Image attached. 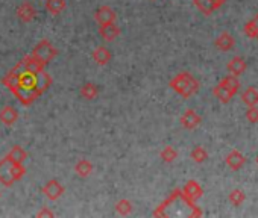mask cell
Wrapping results in <instances>:
<instances>
[{
	"label": "cell",
	"mask_w": 258,
	"mask_h": 218,
	"mask_svg": "<svg viewBox=\"0 0 258 218\" xmlns=\"http://www.w3.org/2000/svg\"><path fill=\"white\" fill-rule=\"evenodd\" d=\"M4 85L19 98L23 106L32 104L52 83V77L46 70L34 73L23 67L22 61L8 71V74L2 79Z\"/></svg>",
	"instance_id": "obj_1"
},
{
	"label": "cell",
	"mask_w": 258,
	"mask_h": 218,
	"mask_svg": "<svg viewBox=\"0 0 258 218\" xmlns=\"http://www.w3.org/2000/svg\"><path fill=\"white\" fill-rule=\"evenodd\" d=\"M169 86L176 92L179 94L181 97L184 98H188L191 97L193 94L198 92L199 89V82L198 79L190 74L188 71H182V73H178L170 82H169Z\"/></svg>",
	"instance_id": "obj_2"
},
{
	"label": "cell",
	"mask_w": 258,
	"mask_h": 218,
	"mask_svg": "<svg viewBox=\"0 0 258 218\" xmlns=\"http://www.w3.org/2000/svg\"><path fill=\"white\" fill-rule=\"evenodd\" d=\"M26 174V168L23 164L14 162L8 156L0 161V182L5 186H11L14 182L20 180Z\"/></svg>",
	"instance_id": "obj_3"
},
{
	"label": "cell",
	"mask_w": 258,
	"mask_h": 218,
	"mask_svg": "<svg viewBox=\"0 0 258 218\" xmlns=\"http://www.w3.org/2000/svg\"><path fill=\"white\" fill-rule=\"evenodd\" d=\"M38 62H41L44 67L53 59V58H56V55H58V49L50 43V41H47V40H41L35 47H34V50H32V53H31Z\"/></svg>",
	"instance_id": "obj_4"
},
{
	"label": "cell",
	"mask_w": 258,
	"mask_h": 218,
	"mask_svg": "<svg viewBox=\"0 0 258 218\" xmlns=\"http://www.w3.org/2000/svg\"><path fill=\"white\" fill-rule=\"evenodd\" d=\"M64 191H66V188H64V186L59 183V180H56V179H50V180L46 182L44 186L41 188V192H43L49 200H52V201L58 200V198L64 194Z\"/></svg>",
	"instance_id": "obj_5"
},
{
	"label": "cell",
	"mask_w": 258,
	"mask_h": 218,
	"mask_svg": "<svg viewBox=\"0 0 258 218\" xmlns=\"http://www.w3.org/2000/svg\"><path fill=\"white\" fill-rule=\"evenodd\" d=\"M226 0H193L195 7L205 16H211L214 11H217Z\"/></svg>",
	"instance_id": "obj_6"
},
{
	"label": "cell",
	"mask_w": 258,
	"mask_h": 218,
	"mask_svg": "<svg viewBox=\"0 0 258 218\" xmlns=\"http://www.w3.org/2000/svg\"><path fill=\"white\" fill-rule=\"evenodd\" d=\"M202 119L201 116L195 111V109H187L181 117V126L187 131H193L201 125Z\"/></svg>",
	"instance_id": "obj_7"
},
{
	"label": "cell",
	"mask_w": 258,
	"mask_h": 218,
	"mask_svg": "<svg viewBox=\"0 0 258 218\" xmlns=\"http://www.w3.org/2000/svg\"><path fill=\"white\" fill-rule=\"evenodd\" d=\"M181 191H182V194H184L188 200H191V201H196V200H199V198L204 195V189H202V186L199 185V182H196V180H188V182L184 185V188H182Z\"/></svg>",
	"instance_id": "obj_8"
},
{
	"label": "cell",
	"mask_w": 258,
	"mask_h": 218,
	"mask_svg": "<svg viewBox=\"0 0 258 218\" xmlns=\"http://www.w3.org/2000/svg\"><path fill=\"white\" fill-rule=\"evenodd\" d=\"M17 120H19V113L14 106L7 104L0 109V122H2L5 126H13Z\"/></svg>",
	"instance_id": "obj_9"
},
{
	"label": "cell",
	"mask_w": 258,
	"mask_h": 218,
	"mask_svg": "<svg viewBox=\"0 0 258 218\" xmlns=\"http://www.w3.org/2000/svg\"><path fill=\"white\" fill-rule=\"evenodd\" d=\"M115 19H117V14L109 7H100L94 13V20L99 23V26L105 25V23H112V22H115Z\"/></svg>",
	"instance_id": "obj_10"
},
{
	"label": "cell",
	"mask_w": 258,
	"mask_h": 218,
	"mask_svg": "<svg viewBox=\"0 0 258 218\" xmlns=\"http://www.w3.org/2000/svg\"><path fill=\"white\" fill-rule=\"evenodd\" d=\"M37 16V11L34 8V5L31 2H23L19 8H17V17L23 22V23H31Z\"/></svg>",
	"instance_id": "obj_11"
},
{
	"label": "cell",
	"mask_w": 258,
	"mask_h": 218,
	"mask_svg": "<svg viewBox=\"0 0 258 218\" xmlns=\"http://www.w3.org/2000/svg\"><path fill=\"white\" fill-rule=\"evenodd\" d=\"M99 34H100V37H102L105 41H114V40L120 35V28L115 25V22H112V23H105V25H100Z\"/></svg>",
	"instance_id": "obj_12"
},
{
	"label": "cell",
	"mask_w": 258,
	"mask_h": 218,
	"mask_svg": "<svg viewBox=\"0 0 258 218\" xmlns=\"http://www.w3.org/2000/svg\"><path fill=\"white\" fill-rule=\"evenodd\" d=\"M225 162H226V165H228L231 170L237 171V170H240V168L244 165L246 158H244V155H243L241 152H238V150H232V152L226 156Z\"/></svg>",
	"instance_id": "obj_13"
},
{
	"label": "cell",
	"mask_w": 258,
	"mask_h": 218,
	"mask_svg": "<svg viewBox=\"0 0 258 218\" xmlns=\"http://www.w3.org/2000/svg\"><path fill=\"white\" fill-rule=\"evenodd\" d=\"M91 56H93V61H94L97 65H106V64L111 61V58H112L111 52H109L108 47H105V46L96 47V49L93 50Z\"/></svg>",
	"instance_id": "obj_14"
},
{
	"label": "cell",
	"mask_w": 258,
	"mask_h": 218,
	"mask_svg": "<svg viewBox=\"0 0 258 218\" xmlns=\"http://www.w3.org/2000/svg\"><path fill=\"white\" fill-rule=\"evenodd\" d=\"M234 44H235V41H234L232 35H229L228 32L220 34V35L216 38V41H214V46H216L219 50H222V52H229V50H232V49H234Z\"/></svg>",
	"instance_id": "obj_15"
},
{
	"label": "cell",
	"mask_w": 258,
	"mask_h": 218,
	"mask_svg": "<svg viewBox=\"0 0 258 218\" xmlns=\"http://www.w3.org/2000/svg\"><path fill=\"white\" fill-rule=\"evenodd\" d=\"M226 68H228V71L232 74V76H240V74H243L244 71H246V61L243 59V58H240V56H235V58H232L229 62H228V65H226Z\"/></svg>",
	"instance_id": "obj_16"
},
{
	"label": "cell",
	"mask_w": 258,
	"mask_h": 218,
	"mask_svg": "<svg viewBox=\"0 0 258 218\" xmlns=\"http://www.w3.org/2000/svg\"><path fill=\"white\" fill-rule=\"evenodd\" d=\"M213 94H214V97L219 98L222 103H228V101L235 95V94H234L231 89H228L222 82H219V83L213 88Z\"/></svg>",
	"instance_id": "obj_17"
},
{
	"label": "cell",
	"mask_w": 258,
	"mask_h": 218,
	"mask_svg": "<svg viewBox=\"0 0 258 218\" xmlns=\"http://www.w3.org/2000/svg\"><path fill=\"white\" fill-rule=\"evenodd\" d=\"M79 94H81V97L85 98V100H94V98L99 95V88H97L96 83L87 82V83H84V85L81 86Z\"/></svg>",
	"instance_id": "obj_18"
},
{
	"label": "cell",
	"mask_w": 258,
	"mask_h": 218,
	"mask_svg": "<svg viewBox=\"0 0 258 218\" xmlns=\"http://www.w3.org/2000/svg\"><path fill=\"white\" fill-rule=\"evenodd\" d=\"M66 7H67L66 0H46V5H44L46 11L52 16L61 14L66 10Z\"/></svg>",
	"instance_id": "obj_19"
},
{
	"label": "cell",
	"mask_w": 258,
	"mask_h": 218,
	"mask_svg": "<svg viewBox=\"0 0 258 218\" xmlns=\"http://www.w3.org/2000/svg\"><path fill=\"white\" fill-rule=\"evenodd\" d=\"M93 164L88 161V159H79L76 164H75V173L79 176V177H88L91 173H93Z\"/></svg>",
	"instance_id": "obj_20"
},
{
	"label": "cell",
	"mask_w": 258,
	"mask_h": 218,
	"mask_svg": "<svg viewBox=\"0 0 258 218\" xmlns=\"http://www.w3.org/2000/svg\"><path fill=\"white\" fill-rule=\"evenodd\" d=\"M241 100L243 103L249 107V106H256L258 104V89L255 86H249L244 89V92L241 94Z\"/></svg>",
	"instance_id": "obj_21"
},
{
	"label": "cell",
	"mask_w": 258,
	"mask_h": 218,
	"mask_svg": "<svg viewBox=\"0 0 258 218\" xmlns=\"http://www.w3.org/2000/svg\"><path fill=\"white\" fill-rule=\"evenodd\" d=\"M7 156H8L10 159H13L14 162L23 164V162L26 161V158H28V153H26V150H25L22 146H14V147L8 152Z\"/></svg>",
	"instance_id": "obj_22"
},
{
	"label": "cell",
	"mask_w": 258,
	"mask_h": 218,
	"mask_svg": "<svg viewBox=\"0 0 258 218\" xmlns=\"http://www.w3.org/2000/svg\"><path fill=\"white\" fill-rule=\"evenodd\" d=\"M244 34L247 38H253L258 40V14L244 25Z\"/></svg>",
	"instance_id": "obj_23"
},
{
	"label": "cell",
	"mask_w": 258,
	"mask_h": 218,
	"mask_svg": "<svg viewBox=\"0 0 258 218\" xmlns=\"http://www.w3.org/2000/svg\"><path fill=\"white\" fill-rule=\"evenodd\" d=\"M220 82H222L228 89H231L234 94H237V92H238V89H240V80H238V77H237V76L228 74V76H225Z\"/></svg>",
	"instance_id": "obj_24"
},
{
	"label": "cell",
	"mask_w": 258,
	"mask_h": 218,
	"mask_svg": "<svg viewBox=\"0 0 258 218\" xmlns=\"http://www.w3.org/2000/svg\"><path fill=\"white\" fill-rule=\"evenodd\" d=\"M190 156H191V159H193L195 162L202 164V162H205V161L208 159V152H207L202 146H196V147L191 150Z\"/></svg>",
	"instance_id": "obj_25"
},
{
	"label": "cell",
	"mask_w": 258,
	"mask_h": 218,
	"mask_svg": "<svg viewBox=\"0 0 258 218\" xmlns=\"http://www.w3.org/2000/svg\"><path fill=\"white\" fill-rule=\"evenodd\" d=\"M115 210L120 215H129L133 212V203L129 201L127 198H121L115 203Z\"/></svg>",
	"instance_id": "obj_26"
},
{
	"label": "cell",
	"mask_w": 258,
	"mask_h": 218,
	"mask_svg": "<svg viewBox=\"0 0 258 218\" xmlns=\"http://www.w3.org/2000/svg\"><path fill=\"white\" fill-rule=\"evenodd\" d=\"M160 156H161V159H163L164 162H173V161L178 158V152L175 150V147H172V146H166V147L161 150Z\"/></svg>",
	"instance_id": "obj_27"
},
{
	"label": "cell",
	"mask_w": 258,
	"mask_h": 218,
	"mask_svg": "<svg viewBox=\"0 0 258 218\" xmlns=\"http://www.w3.org/2000/svg\"><path fill=\"white\" fill-rule=\"evenodd\" d=\"M246 195L241 189H232L231 194H229V201L234 204V206H240L243 201H244Z\"/></svg>",
	"instance_id": "obj_28"
},
{
	"label": "cell",
	"mask_w": 258,
	"mask_h": 218,
	"mask_svg": "<svg viewBox=\"0 0 258 218\" xmlns=\"http://www.w3.org/2000/svg\"><path fill=\"white\" fill-rule=\"evenodd\" d=\"M246 120L252 125L258 123V107L256 106H249L246 111Z\"/></svg>",
	"instance_id": "obj_29"
},
{
	"label": "cell",
	"mask_w": 258,
	"mask_h": 218,
	"mask_svg": "<svg viewBox=\"0 0 258 218\" xmlns=\"http://www.w3.org/2000/svg\"><path fill=\"white\" fill-rule=\"evenodd\" d=\"M55 213L52 212V210H49L47 207H43L38 213H37V216H53Z\"/></svg>",
	"instance_id": "obj_30"
},
{
	"label": "cell",
	"mask_w": 258,
	"mask_h": 218,
	"mask_svg": "<svg viewBox=\"0 0 258 218\" xmlns=\"http://www.w3.org/2000/svg\"><path fill=\"white\" fill-rule=\"evenodd\" d=\"M256 162H258V156H256Z\"/></svg>",
	"instance_id": "obj_31"
}]
</instances>
